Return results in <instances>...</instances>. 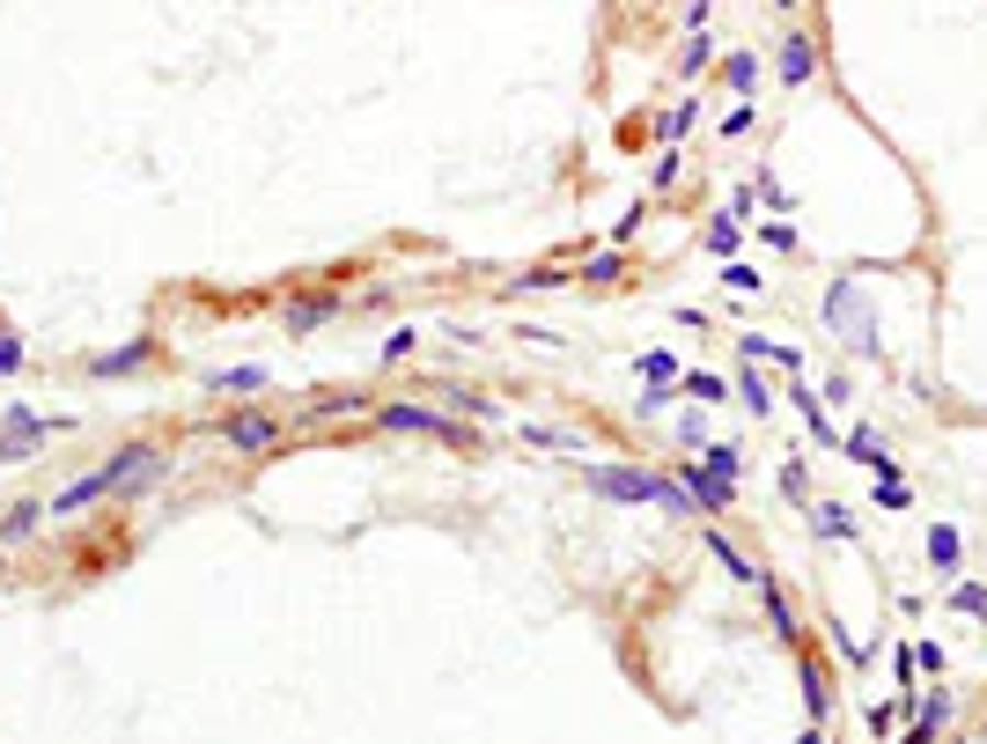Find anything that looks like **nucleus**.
<instances>
[{"mask_svg": "<svg viewBox=\"0 0 987 744\" xmlns=\"http://www.w3.org/2000/svg\"><path fill=\"white\" fill-rule=\"evenodd\" d=\"M583 487H590L597 501H656V509H692V495L678 487V479H664V471H648V465H590L583 471Z\"/></svg>", "mask_w": 987, "mask_h": 744, "instance_id": "1", "label": "nucleus"}, {"mask_svg": "<svg viewBox=\"0 0 987 744\" xmlns=\"http://www.w3.org/2000/svg\"><path fill=\"white\" fill-rule=\"evenodd\" d=\"M700 457H708V465H716V471H730V479H738V471H744V449H738V443H708V449H700Z\"/></svg>", "mask_w": 987, "mask_h": 744, "instance_id": "32", "label": "nucleus"}, {"mask_svg": "<svg viewBox=\"0 0 987 744\" xmlns=\"http://www.w3.org/2000/svg\"><path fill=\"white\" fill-rule=\"evenodd\" d=\"M332 310H340V302H332V296H296V302H288V310H280V318H288V332H318V324L332 318Z\"/></svg>", "mask_w": 987, "mask_h": 744, "instance_id": "16", "label": "nucleus"}, {"mask_svg": "<svg viewBox=\"0 0 987 744\" xmlns=\"http://www.w3.org/2000/svg\"><path fill=\"white\" fill-rule=\"evenodd\" d=\"M722 81H730V97L744 103V97H752V89H759V59H752V52L738 45V52H730V59H722Z\"/></svg>", "mask_w": 987, "mask_h": 744, "instance_id": "18", "label": "nucleus"}, {"mask_svg": "<svg viewBox=\"0 0 987 744\" xmlns=\"http://www.w3.org/2000/svg\"><path fill=\"white\" fill-rule=\"evenodd\" d=\"M583 280H590V288H605V280H619V251H597L590 266H583Z\"/></svg>", "mask_w": 987, "mask_h": 744, "instance_id": "34", "label": "nucleus"}, {"mask_svg": "<svg viewBox=\"0 0 987 744\" xmlns=\"http://www.w3.org/2000/svg\"><path fill=\"white\" fill-rule=\"evenodd\" d=\"M700 538H708V553H716V568H730V575H738V582H759V568H752V560H744V553L730 546V538H722L716 523H708V531H700Z\"/></svg>", "mask_w": 987, "mask_h": 744, "instance_id": "20", "label": "nucleus"}, {"mask_svg": "<svg viewBox=\"0 0 987 744\" xmlns=\"http://www.w3.org/2000/svg\"><path fill=\"white\" fill-rule=\"evenodd\" d=\"M907 501H913L907 471H885V479H877V509H907Z\"/></svg>", "mask_w": 987, "mask_h": 744, "instance_id": "30", "label": "nucleus"}, {"mask_svg": "<svg viewBox=\"0 0 987 744\" xmlns=\"http://www.w3.org/2000/svg\"><path fill=\"white\" fill-rule=\"evenodd\" d=\"M774 67H781V81H789V89H803V81L818 75V37H811V30H789V37H781V59H774Z\"/></svg>", "mask_w": 987, "mask_h": 744, "instance_id": "8", "label": "nucleus"}, {"mask_svg": "<svg viewBox=\"0 0 987 744\" xmlns=\"http://www.w3.org/2000/svg\"><path fill=\"white\" fill-rule=\"evenodd\" d=\"M899 715H907L899 700H885V708H869V730H877V744H891V730H899Z\"/></svg>", "mask_w": 987, "mask_h": 744, "instance_id": "33", "label": "nucleus"}, {"mask_svg": "<svg viewBox=\"0 0 987 744\" xmlns=\"http://www.w3.org/2000/svg\"><path fill=\"white\" fill-rule=\"evenodd\" d=\"M738 398H744V413H774V391H766V376H752V369H738Z\"/></svg>", "mask_w": 987, "mask_h": 744, "instance_id": "27", "label": "nucleus"}, {"mask_svg": "<svg viewBox=\"0 0 987 744\" xmlns=\"http://www.w3.org/2000/svg\"><path fill=\"white\" fill-rule=\"evenodd\" d=\"M759 244H766V251H781V258H796V251H803V236H796L789 222H766V229H759Z\"/></svg>", "mask_w": 987, "mask_h": 744, "instance_id": "31", "label": "nucleus"}, {"mask_svg": "<svg viewBox=\"0 0 987 744\" xmlns=\"http://www.w3.org/2000/svg\"><path fill=\"white\" fill-rule=\"evenodd\" d=\"M0 568H8V546H0Z\"/></svg>", "mask_w": 987, "mask_h": 744, "instance_id": "44", "label": "nucleus"}, {"mask_svg": "<svg viewBox=\"0 0 987 744\" xmlns=\"http://www.w3.org/2000/svg\"><path fill=\"white\" fill-rule=\"evenodd\" d=\"M840 449H847V457H855V465H869V471H877V479H885V471H899V465H891V449L877 443V435H869V427H855V435H840Z\"/></svg>", "mask_w": 987, "mask_h": 744, "instance_id": "11", "label": "nucleus"}, {"mask_svg": "<svg viewBox=\"0 0 987 744\" xmlns=\"http://www.w3.org/2000/svg\"><path fill=\"white\" fill-rule=\"evenodd\" d=\"M376 427H384V435H443V443H479L472 427H457L450 413H428V406H376Z\"/></svg>", "mask_w": 987, "mask_h": 744, "instance_id": "3", "label": "nucleus"}, {"mask_svg": "<svg viewBox=\"0 0 987 744\" xmlns=\"http://www.w3.org/2000/svg\"><path fill=\"white\" fill-rule=\"evenodd\" d=\"M398 354H413V324H398L391 340H384V362H398Z\"/></svg>", "mask_w": 987, "mask_h": 744, "instance_id": "41", "label": "nucleus"}, {"mask_svg": "<svg viewBox=\"0 0 987 744\" xmlns=\"http://www.w3.org/2000/svg\"><path fill=\"white\" fill-rule=\"evenodd\" d=\"M980 626H987V620H980Z\"/></svg>", "mask_w": 987, "mask_h": 744, "instance_id": "46", "label": "nucleus"}, {"mask_svg": "<svg viewBox=\"0 0 987 744\" xmlns=\"http://www.w3.org/2000/svg\"><path fill=\"white\" fill-rule=\"evenodd\" d=\"M634 376H648V391H642V413H664L670 406V391H678V354H664V347H648L642 362H634Z\"/></svg>", "mask_w": 987, "mask_h": 744, "instance_id": "6", "label": "nucleus"}, {"mask_svg": "<svg viewBox=\"0 0 987 744\" xmlns=\"http://www.w3.org/2000/svg\"><path fill=\"white\" fill-rule=\"evenodd\" d=\"M913 656H921V678H936L951 656H943V642H913Z\"/></svg>", "mask_w": 987, "mask_h": 744, "instance_id": "38", "label": "nucleus"}, {"mask_svg": "<svg viewBox=\"0 0 987 744\" xmlns=\"http://www.w3.org/2000/svg\"><path fill=\"white\" fill-rule=\"evenodd\" d=\"M803 744H825V730H803Z\"/></svg>", "mask_w": 987, "mask_h": 744, "instance_id": "43", "label": "nucleus"}, {"mask_svg": "<svg viewBox=\"0 0 987 744\" xmlns=\"http://www.w3.org/2000/svg\"><path fill=\"white\" fill-rule=\"evenodd\" d=\"M222 443L244 449V457H258V449L280 443V421H273V413H258V406H244V413H229V421H222Z\"/></svg>", "mask_w": 987, "mask_h": 744, "instance_id": "5", "label": "nucleus"}, {"mask_svg": "<svg viewBox=\"0 0 987 744\" xmlns=\"http://www.w3.org/2000/svg\"><path fill=\"white\" fill-rule=\"evenodd\" d=\"M958 560H965V538H958V523H929V568L958 575Z\"/></svg>", "mask_w": 987, "mask_h": 744, "instance_id": "10", "label": "nucleus"}, {"mask_svg": "<svg viewBox=\"0 0 987 744\" xmlns=\"http://www.w3.org/2000/svg\"><path fill=\"white\" fill-rule=\"evenodd\" d=\"M943 722H951V693H921V708H913V730H907V744H936L943 737Z\"/></svg>", "mask_w": 987, "mask_h": 744, "instance_id": "9", "label": "nucleus"}, {"mask_svg": "<svg viewBox=\"0 0 987 744\" xmlns=\"http://www.w3.org/2000/svg\"><path fill=\"white\" fill-rule=\"evenodd\" d=\"M692 119H700V111H692V97H686V103H670L664 119H656V133H664L670 148H678V141H686V133H692Z\"/></svg>", "mask_w": 987, "mask_h": 744, "instance_id": "28", "label": "nucleus"}, {"mask_svg": "<svg viewBox=\"0 0 987 744\" xmlns=\"http://www.w3.org/2000/svg\"><path fill=\"white\" fill-rule=\"evenodd\" d=\"M45 427H59V421H37V413H8V421H0V457H37V449H45Z\"/></svg>", "mask_w": 987, "mask_h": 744, "instance_id": "7", "label": "nucleus"}, {"mask_svg": "<svg viewBox=\"0 0 987 744\" xmlns=\"http://www.w3.org/2000/svg\"><path fill=\"white\" fill-rule=\"evenodd\" d=\"M759 597H766V626H774L781 642H796V612H789V597H781V582H774V575H759Z\"/></svg>", "mask_w": 987, "mask_h": 744, "instance_id": "17", "label": "nucleus"}, {"mask_svg": "<svg viewBox=\"0 0 987 744\" xmlns=\"http://www.w3.org/2000/svg\"><path fill=\"white\" fill-rule=\"evenodd\" d=\"M708 8H716V0H692V8H686V30H708Z\"/></svg>", "mask_w": 987, "mask_h": 744, "instance_id": "42", "label": "nucleus"}, {"mask_svg": "<svg viewBox=\"0 0 987 744\" xmlns=\"http://www.w3.org/2000/svg\"><path fill=\"white\" fill-rule=\"evenodd\" d=\"M273 376H266V362H236V369H222L214 376V391H229V398H258Z\"/></svg>", "mask_w": 987, "mask_h": 744, "instance_id": "12", "label": "nucleus"}, {"mask_svg": "<svg viewBox=\"0 0 987 744\" xmlns=\"http://www.w3.org/2000/svg\"><path fill=\"white\" fill-rule=\"evenodd\" d=\"M803 708H811V722H825L833 715V678H825V664H803Z\"/></svg>", "mask_w": 987, "mask_h": 744, "instance_id": "15", "label": "nucleus"}, {"mask_svg": "<svg viewBox=\"0 0 987 744\" xmlns=\"http://www.w3.org/2000/svg\"><path fill=\"white\" fill-rule=\"evenodd\" d=\"M789 398H796V413H803V427H811V443H840V435H833V421H825V406H818V391L789 384Z\"/></svg>", "mask_w": 987, "mask_h": 744, "instance_id": "21", "label": "nucleus"}, {"mask_svg": "<svg viewBox=\"0 0 987 744\" xmlns=\"http://www.w3.org/2000/svg\"><path fill=\"white\" fill-rule=\"evenodd\" d=\"M15 369H23V340L0 324V376H15Z\"/></svg>", "mask_w": 987, "mask_h": 744, "instance_id": "36", "label": "nucleus"}, {"mask_svg": "<svg viewBox=\"0 0 987 744\" xmlns=\"http://www.w3.org/2000/svg\"><path fill=\"white\" fill-rule=\"evenodd\" d=\"M678 487H686V495H692V509H708V517H722V509L738 501V479H730V471H716L708 457H686Z\"/></svg>", "mask_w": 987, "mask_h": 744, "instance_id": "4", "label": "nucleus"}, {"mask_svg": "<svg viewBox=\"0 0 987 744\" xmlns=\"http://www.w3.org/2000/svg\"><path fill=\"white\" fill-rule=\"evenodd\" d=\"M678 384H686V391L700 398V406H722V398H730V376H708V369H686Z\"/></svg>", "mask_w": 987, "mask_h": 744, "instance_id": "25", "label": "nucleus"}, {"mask_svg": "<svg viewBox=\"0 0 987 744\" xmlns=\"http://www.w3.org/2000/svg\"><path fill=\"white\" fill-rule=\"evenodd\" d=\"M523 443L531 449H590V435H575V427H523Z\"/></svg>", "mask_w": 987, "mask_h": 744, "instance_id": "24", "label": "nucleus"}, {"mask_svg": "<svg viewBox=\"0 0 987 744\" xmlns=\"http://www.w3.org/2000/svg\"><path fill=\"white\" fill-rule=\"evenodd\" d=\"M708 30H686V45H678V75H700V67H708Z\"/></svg>", "mask_w": 987, "mask_h": 744, "instance_id": "29", "label": "nucleus"}, {"mask_svg": "<svg viewBox=\"0 0 987 744\" xmlns=\"http://www.w3.org/2000/svg\"><path fill=\"white\" fill-rule=\"evenodd\" d=\"M738 133H752V103H730V111H722V141H738Z\"/></svg>", "mask_w": 987, "mask_h": 744, "instance_id": "37", "label": "nucleus"}, {"mask_svg": "<svg viewBox=\"0 0 987 744\" xmlns=\"http://www.w3.org/2000/svg\"><path fill=\"white\" fill-rule=\"evenodd\" d=\"M738 244H744V229L730 222V214H716V222H708V251H716L722 266H730V258H738Z\"/></svg>", "mask_w": 987, "mask_h": 744, "instance_id": "26", "label": "nucleus"}, {"mask_svg": "<svg viewBox=\"0 0 987 744\" xmlns=\"http://www.w3.org/2000/svg\"><path fill=\"white\" fill-rule=\"evenodd\" d=\"M45 517H52L45 501H15V509L0 517V546H23V538H30V531H37Z\"/></svg>", "mask_w": 987, "mask_h": 744, "instance_id": "13", "label": "nucleus"}, {"mask_svg": "<svg viewBox=\"0 0 987 744\" xmlns=\"http://www.w3.org/2000/svg\"><path fill=\"white\" fill-rule=\"evenodd\" d=\"M825 332H840L855 354H877V347H885V340H877V324H869V310L855 302V288H847V280H833V288H825Z\"/></svg>", "mask_w": 987, "mask_h": 744, "instance_id": "2", "label": "nucleus"}, {"mask_svg": "<svg viewBox=\"0 0 987 744\" xmlns=\"http://www.w3.org/2000/svg\"><path fill=\"white\" fill-rule=\"evenodd\" d=\"M722 280H730V288H744V296H752V288H759V274H752V266H738V258H730V266H722Z\"/></svg>", "mask_w": 987, "mask_h": 744, "instance_id": "40", "label": "nucleus"}, {"mask_svg": "<svg viewBox=\"0 0 987 744\" xmlns=\"http://www.w3.org/2000/svg\"><path fill=\"white\" fill-rule=\"evenodd\" d=\"M141 362H148V340H125V347L97 354V362H89V376H125V369H141Z\"/></svg>", "mask_w": 987, "mask_h": 744, "instance_id": "19", "label": "nucleus"}, {"mask_svg": "<svg viewBox=\"0 0 987 744\" xmlns=\"http://www.w3.org/2000/svg\"><path fill=\"white\" fill-rule=\"evenodd\" d=\"M781 8H796V0H781Z\"/></svg>", "mask_w": 987, "mask_h": 744, "instance_id": "45", "label": "nucleus"}, {"mask_svg": "<svg viewBox=\"0 0 987 744\" xmlns=\"http://www.w3.org/2000/svg\"><path fill=\"white\" fill-rule=\"evenodd\" d=\"M561 280H575L568 266H531V274H517V288H561Z\"/></svg>", "mask_w": 987, "mask_h": 744, "instance_id": "35", "label": "nucleus"}, {"mask_svg": "<svg viewBox=\"0 0 987 744\" xmlns=\"http://www.w3.org/2000/svg\"><path fill=\"white\" fill-rule=\"evenodd\" d=\"M811 531L818 538H855V517H847L840 501H811Z\"/></svg>", "mask_w": 987, "mask_h": 744, "instance_id": "22", "label": "nucleus"}, {"mask_svg": "<svg viewBox=\"0 0 987 744\" xmlns=\"http://www.w3.org/2000/svg\"><path fill=\"white\" fill-rule=\"evenodd\" d=\"M354 406H362V398H354V391H332V398H310V413H354Z\"/></svg>", "mask_w": 987, "mask_h": 744, "instance_id": "39", "label": "nucleus"}, {"mask_svg": "<svg viewBox=\"0 0 987 744\" xmlns=\"http://www.w3.org/2000/svg\"><path fill=\"white\" fill-rule=\"evenodd\" d=\"M744 362H774V369H803V354L789 347V340H759V332H744Z\"/></svg>", "mask_w": 987, "mask_h": 744, "instance_id": "14", "label": "nucleus"}, {"mask_svg": "<svg viewBox=\"0 0 987 744\" xmlns=\"http://www.w3.org/2000/svg\"><path fill=\"white\" fill-rule=\"evenodd\" d=\"M774 487H781V501H811V471H803V457H781Z\"/></svg>", "mask_w": 987, "mask_h": 744, "instance_id": "23", "label": "nucleus"}]
</instances>
